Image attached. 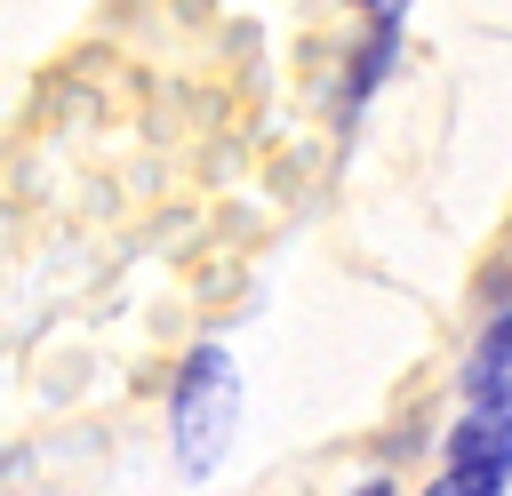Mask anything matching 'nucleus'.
Returning <instances> with one entry per match:
<instances>
[{
	"mask_svg": "<svg viewBox=\"0 0 512 496\" xmlns=\"http://www.w3.org/2000/svg\"><path fill=\"white\" fill-rule=\"evenodd\" d=\"M168 424H176V456H184L192 480L224 464V448H232V432H240V368H232L216 344H200V352L184 360Z\"/></svg>",
	"mask_w": 512,
	"mask_h": 496,
	"instance_id": "nucleus-1",
	"label": "nucleus"
},
{
	"mask_svg": "<svg viewBox=\"0 0 512 496\" xmlns=\"http://www.w3.org/2000/svg\"><path fill=\"white\" fill-rule=\"evenodd\" d=\"M448 480L488 488V496L512 480V408H472V416L448 432Z\"/></svg>",
	"mask_w": 512,
	"mask_h": 496,
	"instance_id": "nucleus-2",
	"label": "nucleus"
},
{
	"mask_svg": "<svg viewBox=\"0 0 512 496\" xmlns=\"http://www.w3.org/2000/svg\"><path fill=\"white\" fill-rule=\"evenodd\" d=\"M472 400L480 408H512V312L480 336V352H472Z\"/></svg>",
	"mask_w": 512,
	"mask_h": 496,
	"instance_id": "nucleus-3",
	"label": "nucleus"
},
{
	"mask_svg": "<svg viewBox=\"0 0 512 496\" xmlns=\"http://www.w3.org/2000/svg\"><path fill=\"white\" fill-rule=\"evenodd\" d=\"M432 496H488V488H464V480H440Z\"/></svg>",
	"mask_w": 512,
	"mask_h": 496,
	"instance_id": "nucleus-4",
	"label": "nucleus"
},
{
	"mask_svg": "<svg viewBox=\"0 0 512 496\" xmlns=\"http://www.w3.org/2000/svg\"><path fill=\"white\" fill-rule=\"evenodd\" d=\"M368 8H376V16H400V8H408V0H368Z\"/></svg>",
	"mask_w": 512,
	"mask_h": 496,
	"instance_id": "nucleus-5",
	"label": "nucleus"
},
{
	"mask_svg": "<svg viewBox=\"0 0 512 496\" xmlns=\"http://www.w3.org/2000/svg\"><path fill=\"white\" fill-rule=\"evenodd\" d=\"M368 496H384V488H368Z\"/></svg>",
	"mask_w": 512,
	"mask_h": 496,
	"instance_id": "nucleus-6",
	"label": "nucleus"
}]
</instances>
